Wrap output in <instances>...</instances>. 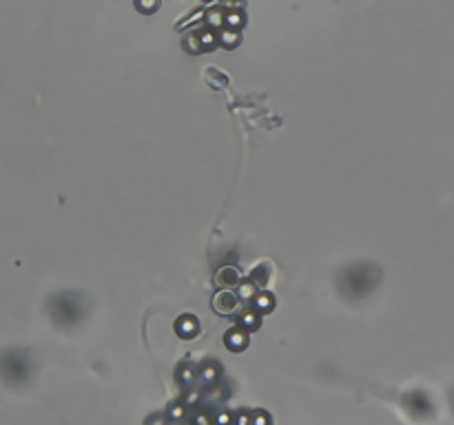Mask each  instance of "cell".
I'll return each mask as SVG.
<instances>
[{
	"instance_id": "3957f363",
	"label": "cell",
	"mask_w": 454,
	"mask_h": 425,
	"mask_svg": "<svg viewBox=\"0 0 454 425\" xmlns=\"http://www.w3.org/2000/svg\"><path fill=\"white\" fill-rule=\"evenodd\" d=\"M246 345H248V332H246L244 328H233V330H229L226 332V348L229 350H235V352H239V350H244Z\"/></svg>"
},
{
	"instance_id": "ffe728a7",
	"label": "cell",
	"mask_w": 454,
	"mask_h": 425,
	"mask_svg": "<svg viewBox=\"0 0 454 425\" xmlns=\"http://www.w3.org/2000/svg\"><path fill=\"white\" fill-rule=\"evenodd\" d=\"M195 423H197V425H211V421H209V416H206V414H199V416L195 418Z\"/></svg>"
},
{
	"instance_id": "9c48e42d",
	"label": "cell",
	"mask_w": 454,
	"mask_h": 425,
	"mask_svg": "<svg viewBox=\"0 0 454 425\" xmlns=\"http://www.w3.org/2000/svg\"><path fill=\"white\" fill-rule=\"evenodd\" d=\"M195 374L197 372L191 368V365H182V368L177 370V381L182 385H191L193 381H195Z\"/></svg>"
},
{
	"instance_id": "e0dca14e",
	"label": "cell",
	"mask_w": 454,
	"mask_h": 425,
	"mask_svg": "<svg viewBox=\"0 0 454 425\" xmlns=\"http://www.w3.org/2000/svg\"><path fill=\"white\" fill-rule=\"evenodd\" d=\"M195 403H199V392L197 390H189V394H186V398H184V405H186V408H191V405H195Z\"/></svg>"
},
{
	"instance_id": "7c38bea8",
	"label": "cell",
	"mask_w": 454,
	"mask_h": 425,
	"mask_svg": "<svg viewBox=\"0 0 454 425\" xmlns=\"http://www.w3.org/2000/svg\"><path fill=\"white\" fill-rule=\"evenodd\" d=\"M255 281H246V284H239V295L237 297H242V299H255L257 297V292H255Z\"/></svg>"
},
{
	"instance_id": "7a4b0ae2",
	"label": "cell",
	"mask_w": 454,
	"mask_h": 425,
	"mask_svg": "<svg viewBox=\"0 0 454 425\" xmlns=\"http://www.w3.org/2000/svg\"><path fill=\"white\" fill-rule=\"evenodd\" d=\"M215 284L219 286L222 290L226 288H233V286H239V272L235 266H222L215 275Z\"/></svg>"
},
{
	"instance_id": "6da1fadb",
	"label": "cell",
	"mask_w": 454,
	"mask_h": 425,
	"mask_svg": "<svg viewBox=\"0 0 454 425\" xmlns=\"http://www.w3.org/2000/svg\"><path fill=\"white\" fill-rule=\"evenodd\" d=\"M237 301H239V297L235 292L219 290L217 295L213 297V308H215V312H219V315H231V312L237 308Z\"/></svg>"
},
{
	"instance_id": "5b68a950",
	"label": "cell",
	"mask_w": 454,
	"mask_h": 425,
	"mask_svg": "<svg viewBox=\"0 0 454 425\" xmlns=\"http://www.w3.org/2000/svg\"><path fill=\"white\" fill-rule=\"evenodd\" d=\"M175 330L179 332V335H182V339H191V337L197 332V319H193V317H189V315L179 317V321L175 323Z\"/></svg>"
},
{
	"instance_id": "5bb4252c",
	"label": "cell",
	"mask_w": 454,
	"mask_h": 425,
	"mask_svg": "<svg viewBox=\"0 0 454 425\" xmlns=\"http://www.w3.org/2000/svg\"><path fill=\"white\" fill-rule=\"evenodd\" d=\"M160 7V0H138V9L142 13H153Z\"/></svg>"
},
{
	"instance_id": "8992f818",
	"label": "cell",
	"mask_w": 454,
	"mask_h": 425,
	"mask_svg": "<svg viewBox=\"0 0 454 425\" xmlns=\"http://www.w3.org/2000/svg\"><path fill=\"white\" fill-rule=\"evenodd\" d=\"M197 376L202 379V383H204V385H213V383L217 381V376H219V368H217L215 363H204L202 368H199Z\"/></svg>"
},
{
	"instance_id": "4fadbf2b",
	"label": "cell",
	"mask_w": 454,
	"mask_h": 425,
	"mask_svg": "<svg viewBox=\"0 0 454 425\" xmlns=\"http://www.w3.org/2000/svg\"><path fill=\"white\" fill-rule=\"evenodd\" d=\"M226 25H229L231 29H235V27H242V25H244L242 11H229V13H226Z\"/></svg>"
},
{
	"instance_id": "8fae6325",
	"label": "cell",
	"mask_w": 454,
	"mask_h": 425,
	"mask_svg": "<svg viewBox=\"0 0 454 425\" xmlns=\"http://www.w3.org/2000/svg\"><path fill=\"white\" fill-rule=\"evenodd\" d=\"M184 49H189L191 53H199V51H204L202 40H199L197 33H193V36H189V38L184 40Z\"/></svg>"
},
{
	"instance_id": "ac0fdd59",
	"label": "cell",
	"mask_w": 454,
	"mask_h": 425,
	"mask_svg": "<svg viewBox=\"0 0 454 425\" xmlns=\"http://www.w3.org/2000/svg\"><path fill=\"white\" fill-rule=\"evenodd\" d=\"M233 423V416L229 412H219L217 418H215V425H231Z\"/></svg>"
},
{
	"instance_id": "30bf717a",
	"label": "cell",
	"mask_w": 454,
	"mask_h": 425,
	"mask_svg": "<svg viewBox=\"0 0 454 425\" xmlns=\"http://www.w3.org/2000/svg\"><path fill=\"white\" fill-rule=\"evenodd\" d=\"M222 22H226V16L222 13V9L206 11V25H209V27H217V25H222Z\"/></svg>"
},
{
	"instance_id": "277c9868",
	"label": "cell",
	"mask_w": 454,
	"mask_h": 425,
	"mask_svg": "<svg viewBox=\"0 0 454 425\" xmlns=\"http://www.w3.org/2000/svg\"><path fill=\"white\" fill-rule=\"evenodd\" d=\"M259 321H262V319H259V310H242L237 317V325L244 330L259 328Z\"/></svg>"
},
{
	"instance_id": "ba28073f",
	"label": "cell",
	"mask_w": 454,
	"mask_h": 425,
	"mask_svg": "<svg viewBox=\"0 0 454 425\" xmlns=\"http://www.w3.org/2000/svg\"><path fill=\"white\" fill-rule=\"evenodd\" d=\"M237 42H239L237 29H231V27H226L224 31H219V44H222V46L231 49V46H237Z\"/></svg>"
},
{
	"instance_id": "2e32d148",
	"label": "cell",
	"mask_w": 454,
	"mask_h": 425,
	"mask_svg": "<svg viewBox=\"0 0 454 425\" xmlns=\"http://www.w3.org/2000/svg\"><path fill=\"white\" fill-rule=\"evenodd\" d=\"M251 425H270V416L266 412H255L251 418Z\"/></svg>"
},
{
	"instance_id": "52a82bcc",
	"label": "cell",
	"mask_w": 454,
	"mask_h": 425,
	"mask_svg": "<svg viewBox=\"0 0 454 425\" xmlns=\"http://www.w3.org/2000/svg\"><path fill=\"white\" fill-rule=\"evenodd\" d=\"M253 301H255V310H259V312H270L275 308V299H273L270 292H259Z\"/></svg>"
},
{
	"instance_id": "9a60e30c",
	"label": "cell",
	"mask_w": 454,
	"mask_h": 425,
	"mask_svg": "<svg viewBox=\"0 0 454 425\" xmlns=\"http://www.w3.org/2000/svg\"><path fill=\"white\" fill-rule=\"evenodd\" d=\"M184 408H186L184 403L171 405V408H169V418H171V421H182V418H184V412H186Z\"/></svg>"
},
{
	"instance_id": "d6986e66",
	"label": "cell",
	"mask_w": 454,
	"mask_h": 425,
	"mask_svg": "<svg viewBox=\"0 0 454 425\" xmlns=\"http://www.w3.org/2000/svg\"><path fill=\"white\" fill-rule=\"evenodd\" d=\"M146 425H166V418L162 414H153L146 418Z\"/></svg>"
}]
</instances>
